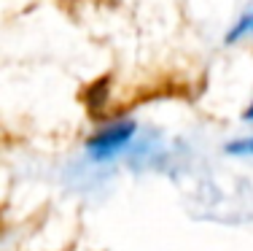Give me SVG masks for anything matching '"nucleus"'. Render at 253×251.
I'll return each instance as SVG.
<instances>
[{
  "label": "nucleus",
  "instance_id": "obj_2",
  "mask_svg": "<svg viewBox=\"0 0 253 251\" xmlns=\"http://www.w3.org/2000/svg\"><path fill=\"white\" fill-rule=\"evenodd\" d=\"M229 151H234V154H253V141H245V143H232V146H229Z\"/></svg>",
  "mask_w": 253,
  "mask_h": 251
},
{
  "label": "nucleus",
  "instance_id": "obj_3",
  "mask_svg": "<svg viewBox=\"0 0 253 251\" xmlns=\"http://www.w3.org/2000/svg\"><path fill=\"white\" fill-rule=\"evenodd\" d=\"M245 116H248V119H253V105H251L248 111H245Z\"/></svg>",
  "mask_w": 253,
  "mask_h": 251
},
{
  "label": "nucleus",
  "instance_id": "obj_1",
  "mask_svg": "<svg viewBox=\"0 0 253 251\" xmlns=\"http://www.w3.org/2000/svg\"><path fill=\"white\" fill-rule=\"evenodd\" d=\"M126 138H129V127H113V130H108V133H102L100 138L92 141V151L97 154V157L111 154L113 149H119Z\"/></svg>",
  "mask_w": 253,
  "mask_h": 251
}]
</instances>
